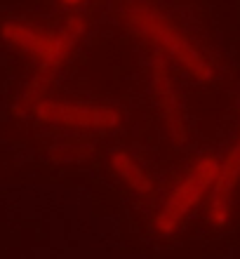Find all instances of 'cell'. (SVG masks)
<instances>
[{
	"instance_id": "6da1fadb",
	"label": "cell",
	"mask_w": 240,
	"mask_h": 259,
	"mask_svg": "<svg viewBox=\"0 0 240 259\" xmlns=\"http://www.w3.org/2000/svg\"><path fill=\"white\" fill-rule=\"evenodd\" d=\"M82 31H85V19L80 14L71 17L59 31H42V28L26 26L19 21H7L3 26V38L14 48L31 52L40 66L35 80L31 82V88L26 92V106L42 99V92L50 85L55 71L66 62V57L71 55V50L82 35Z\"/></svg>"
},
{
	"instance_id": "7a4b0ae2",
	"label": "cell",
	"mask_w": 240,
	"mask_h": 259,
	"mask_svg": "<svg viewBox=\"0 0 240 259\" xmlns=\"http://www.w3.org/2000/svg\"><path fill=\"white\" fill-rule=\"evenodd\" d=\"M125 17H127L132 28H137L141 35H146L160 50H165L172 59H177L198 80H203V82L212 80V73H214L212 64L207 62L205 57L198 52V48L165 14H160L156 7L146 5V3H130Z\"/></svg>"
},
{
	"instance_id": "3957f363",
	"label": "cell",
	"mask_w": 240,
	"mask_h": 259,
	"mask_svg": "<svg viewBox=\"0 0 240 259\" xmlns=\"http://www.w3.org/2000/svg\"><path fill=\"white\" fill-rule=\"evenodd\" d=\"M219 172V160L212 156H203L198 163L193 165L188 175L179 182L172 193L165 198L163 207H160L158 217H156V229L160 233H174L179 229V224L186 219V214L203 200V196L207 193L210 186H214Z\"/></svg>"
},
{
	"instance_id": "277c9868",
	"label": "cell",
	"mask_w": 240,
	"mask_h": 259,
	"mask_svg": "<svg viewBox=\"0 0 240 259\" xmlns=\"http://www.w3.org/2000/svg\"><path fill=\"white\" fill-rule=\"evenodd\" d=\"M33 113L45 123L66 125V127L87 130H111L120 125V111L111 106H92V104H69L38 99L33 104Z\"/></svg>"
},
{
	"instance_id": "5b68a950",
	"label": "cell",
	"mask_w": 240,
	"mask_h": 259,
	"mask_svg": "<svg viewBox=\"0 0 240 259\" xmlns=\"http://www.w3.org/2000/svg\"><path fill=\"white\" fill-rule=\"evenodd\" d=\"M240 182V139L233 144V149L226 153L224 163H219V172L214 179V193L210 203V222L214 226L226 224L231 214V196Z\"/></svg>"
},
{
	"instance_id": "8992f818",
	"label": "cell",
	"mask_w": 240,
	"mask_h": 259,
	"mask_svg": "<svg viewBox=\"0 0 240 259\" xmlns=\"http://www.w3.org/2000/svg\"><path fill=\"white\" fill-rule=\"evenodd\" d=\"M153 82H156V92H158V102H160V109H163L167 130H170V135L174 137L177 142H181L186 135L184 113H181V104H179V99H177V90L172 85L170 71H167L163 59H158V62L153 64Z\"/></svg>"
},
{
	"instance_id": "52a82bcc",
	"label": "cell",
	"mask_w": 240,
	"mask_h": 259,
	"mask_svg": "<svg viewBox=\"0 0 240 259\" xmlns=\"http://www.w3.org/2000/svg\"><path fill=\"white\" fill-rule=\"evenodd\" d=\"M111 167L118 172V177L123 179L132 191L141 193V196L153 191L151 177L146 175L144 167H141L127 151H113V153H111Z\"/></svg>"
},
{
	"instance_id": "ba28073f",
	"label": "cell",
	"mask_w": 240,
	"mask_h": 259,
	"mask_svg": "<svg viewBox=\"0 0 240 259\" xmlns=\"http://www.w3.org/2000/svg\"><path fill=\"white\" fill-rule=\"evenodd\" d=\"M64 5H69V7H76V5H80L82 0H62Z\"/></svg>"
}]
</instances>
